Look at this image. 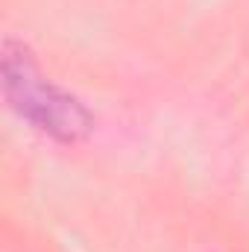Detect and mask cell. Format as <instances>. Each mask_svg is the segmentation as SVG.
<instances>
[{"label":"cell","instance_id":"1","mask_svg":"<svg viewBox=\"0 0 249 252\" xmlns=\"http://www.w3.org/2000/svg\"><path fill=\"white\" fill-rule=\"evenodd\" d=\"M0 73L9 106L35 129L62 144H76L91 132L94 115L82 106V100H76L70 91L59 88L38 70V62L32 59L27 44L12 38L3 41Z\"/></svg>","mask_w":249,"mask_h":252}]
</instances>
